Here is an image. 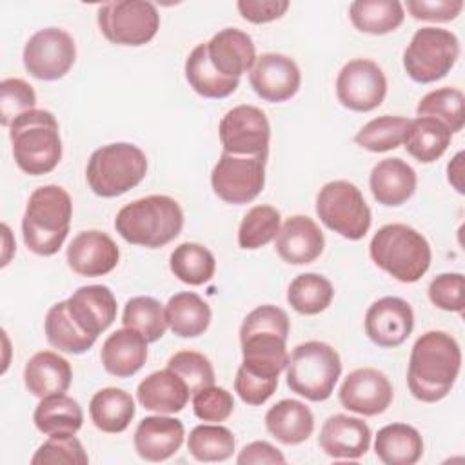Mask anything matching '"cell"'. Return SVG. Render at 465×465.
I'll list each match as a JSON object with an SVG mask.
<instances>
[{
  "label": "cell",
  "instance_id": "1",
  "mask_svg": "<svg viewBox=\"0 0 465 465\" xmlns=\"http://www.w3.org/2000/svg\"><path fill=\"white\" fill-rule=\"evenodd\" d=\"M460 369L461 349L456 338L445 331H427L411 349L407 387L416 400L436 403L452 391Z\"/></svg>",
  "mask_w": 465,
  "mask_h": 465
},
{
  "label": "cell",
  "instance_id": "2",
  "mask_svg": "<svg viewBox=\"0 0 465 465\" xmlns=\"http://www.w3.org/2000/svg\"><path fill=\"white\" fill-rule=\"evenodd\" d=\"M289 327L283 309L271 303L252 309L240 327V367L263 378H278L289 363Z\"/></svg>",
  "mask_w": 465,
  "mask_h": 465
},
{
  "label": "cell",
  "instance_id": "3",
  "mask_svg": "<svg viewBox=\"0 0 465 465\" xmlns=\"http://www.w3.org/2000/svg\"><path fill=\"white\" fill-rule=\"evenodd\" d=\"M183 227L180 203L165 194H151L124 205L114 218L116 232L133 245L158 249L173 242Z\"/></svg>",
  "mask_w": 465,
  "mask_h": 465
},
{
  "label": "cell",
  "instance_id": "4",
  "mask_svg": "<svg viewBox=\"0 0 465 465\" xmlns=\"http://www.w3.org/2000/svg\"><path fill=\"white\" fill-rule=\"evenodd\" d=\"M73 216L69 193L54 183L35 189L22 218L25 247L38 256H53L67 238Z\"/></svg>",
  "mask_w": 465,
  "mask_h": 465
},
{
  "label": "cell",
  "instance_id": "5",
  "mask_svg": "<svg viewBox=\"0 0 465 465\" xmlns=\"http://www.w3.org/2000/svg\"><path fill=\"white\" fill-rule=\"evenodd\" d=\"M13 158L31 176L51 173L62 160L60 127L51 111L31 109L9 125Z\"/></svg>",
  "mask_w": 465,
  "mask_h": 465
},
{
  "label": "cell",
  "instance_id": "6",
  "mask_svg": "<svg viewBox=\"0 0 465 465\" xmlns=\"http://www.w3.org/2000/svg\"><path fill=\"white\" fill-rule=\"evenodd\" d=\"M369 254L381 271L401 283L418 282L432 260L427 238L407 223L380 227L369 243Z\"/></svg>",
  "mask_w": 465,
  "mask_h": 465
},
{
  "label": "cell",
  "instance_id": "7",
  "mask_svg": "<svg viewBox=\"0 0 465 465\" xmlns=\"http://www.w3.org/2000/svg\"><path fill=\"white\" fill-rule=\"evenodd\" d=\"M147 174L145 153L127 142L107 143L93 151L85 167L89 189L102 198H116L136 187Z\"/></svg>",
  "mask_w": 465,
  "mask_h": 465
},
{
  "label": "cell",
  "instance_id": "8",
  "mask_svg": "<svg viewBox=\"0 0 465 465\" xmlns=\"http://www.w3.org/2000/svg\"><path fill=\"white\" fill-rule=\"evenodd\" d=\"M287 387L309 401H325L341 374L338 351L318 340L296 345L285 367Z\"/></svg>",
  "mask_w": 465,
  "mask_h": 465
},
{
  "label": "cell",
  "instance_id": "9",
  "mask_svg": "<svg viewBox=\"0 0 465 465\" xmlns=\"http://www.w3.org/2000/svg\"><path fill=\"white\" fill-rule=\"evenodd\" d=\"M460 56L458 36L441 27L418 29L403 51V69L411 80L430 84L447 76Z\"/></svg>",
  "mask_w": 465,
  "mask_h": 465
},
{
  "label": "cell",
  "instance_id": "10",
  "mask_svg": "<svg viewBox=\"0 0 465 465\" xmlns=\"http://www.w3.org/2000/svg\"><path fill=\"white\" fill-rule=\"evenodd\" d=\"M316 214L325 227L347 240H361L372 222L361 191L347 180L327 182L318 191Z\"/></svg>",
  "mask_w": 465,
  "mask_h": 465
},
{
  "label": "cell",
  "instance_id": "11",
  "mask_svg": "<svg viewBox=\"0 0 465 465\" xmlns=\"http://www.w3.org/2000/svg\"><path fill=\"white\" fill-rule=\"evenodd\" d=\"M100 33L116 45H145L160 29V15L154 4L145 0H111L98 7Z\"/></svg>",
  "mask_w": 465,
  "mask_h": 465
},
{
  "label": "cell",
  "instance_id": "12",
  "mask_svg": "<svg viewBox=\"0 0 465 465\" xmlns=\"http://www.w3.org/2000/svg\"><path fill=\"white\" fill-rule=\"evenodd\" d=\"M265 162L267 156H242L222 151L211 173L214 194L232 205L252 202L265 185Z\"/></svg>",
  "mask_w": 465,
  "mask_h": 465
},
{
  "label": "cell",
  "instance_id": "13",
  "mask_svg": "<svg viewBox=\"0 0 465 465\" xmlns=\"http://www.w3.org/2000/svg\"><path fill=\"white\" fill-rule=\"evenodd\" d=\"M22 60L31 76L45 82L58 80L71 71L76 60V44L67 31L44 27L25 42Z\"/></svg>",
  "mask_w": 465,
  "mask_h": 465
},
{
  "label": "cell",
  "instance_id": "14",
  "mask_svg": "<svg viewBox=\"0 0 465 465\" xmlns=\"http://www.w3.org/2000/svg\"><path fill=\"white\" fill-rule=\"evenodd\" d=\"M220 143L225 153L242 156H267L271 125L265 113L256 105H236L229 109L218 125Z\"/></svg>",
  "mask_w": 465,
  "mask_h": 465
},
{
  "label": "cell",
  "instance_id": "15",
  "mask_svg": "<svg viewBox=\"0 0 465 465\" xmlns=\"http://www.w3.org/2000/svg\"><path fill=\"white\" fill-rule=\"evenodd\" d=\"M385 94L387 78L372 60H349L336 76V98L349 111L369 113L381 105Z\"/></svg>",
  "mask_w": 465,
  "mask_h": 465
},
{
  "label": "cell",
  "instance_id": "16",
  "mask_svg": "<svg viewBox=\"0 0 465 465\" xmlns=\"http://www.w3.org/2000/svg\"><path fill=\"white\" fill-rule=\"evenodd\" d=\"M394 389L389 378L372 367L354 369L345 376L338 391L340 403L356 414L376 416L389 409Z\"/></svg>",
  "mask_w": 465,
  "mask_h": 465
},
{
  "label": "cell",
  "instance_id": "17",
  "mask_svg": "<svg viewBox=\"0 0 465 465\" xmlns=\"http://www.w3.org/2000/svg\"><path fill=\"white\" fill-rule=\"evenodd\" d=\"M365 334L383 349L401 345L414 329V312L407 300L398 296H383L372 302L365 312Z\"/></svg>",
  "mask_w": 465,
  "mask_h": 465
},
{
  "label": "cell",
  "instance_id": "18",
  "mask_svg": "<svg viewBox=\"0 0 465 465\" xmlns=\"http://www.w3.org/2000/svg\"><path fill=\"white\" fill-rule=\"evenodd\" d=\"M252 91L265 102L280 104L291 100L302 84L298 64L282 53H263L256 56L249 71Z\"/></svg>",
  "mask_w": 465,
  "mask_h": 465
},
{
  "label": "cell",
  "instance_id": "19",
  "mask_svg": "<svg viewBox=\"0 0 465 465\" xmlns=\"http://www.w3.org/2000/svg\"><path fill=\"white\" fill-rule=\"evenodd\" d=\"M67 265L80 276L96 278L111 272L120 260V249L114 240L96 229L78 232L65 252Z\"/></svg>",
  "mask_w": 465,
  "mask_h": 465
},
{
  "label": "cell",
  "instance_id": "20",
  "mask_svg": "<svg viewBox=\"0 0 465 465\" xmlns=\"http://www.w3.org/2000/svg\"><path fill=\"white\" fill-rule=\"evenodd\" d=\"M369 425L349 414L329 416L320 430V449L334 460H358L365 456L371 447Z\"/></svg>",
  "mask_w": 465,
  "mask_h": 465
},
{
  "label": "cell",
  "instance_id": "21",
  "mask_svg": "<svg viewBox=\"0 0 465 465\" xmlns=\"http://www.w3.org/2000/svg\"><path fill=\"white\" fill-rule=\"evenodd\" d=\"M185 429L178 418L156 414L145 416L133 436L136 454L145 461H165L174 456L183 443Z\"/></svg>",
  "mask_w": 465,
  "mask_h": 465
},
{
  "label": "cell",
  "instance_id": "22",
  "mask_svg": "<svg viewBox=\"0 0 465 465\" xmlns=\"http://www.w3.org/2000/svg\"><path fill=\"white\" fill-rule=\"evenodd\" d=\"M278 256L291 265H305L320 258L325 247V238L318 223L303 214L291 216L280 227L274 238Z\"/></svg>",
  "mask_w": 465,
  "mask_h": 465
},
{
  "label": "cell",
  "instance_id": "23",
  "mask_svg": "<svg viewBox=\"0 0 465 465\" xmlns=\"http://www.w3.org/2000/svg\"><path fill=\"white\" fill-rule=\"evenodd\" d=\"M65 302L76 325L94 338L116 320V298L107 285H84Z\"/></svg>",
  "mask_w": 465,
  "mask_h": 465
},
{
  "label": "cell",
  "instance_id": "24",
  "mask_svg": "<svg viewBox=\"0 0 465 465\" xmlns=\"http://www.w3.org/2000/svg\"><path fill=\"white\" fill-rule=\"evenodd\" d=\"M205 47L211 65L225 78L240 80V76L251 71L256 62L252 38L236 27L218 31L205 42Z\"/></svg>",
  "mask_w": 465,
  "mask_h": 465
},
{
  "label": "cell",
  "instance_id": "25",
  "mask_svg": "<svg viewBox=\"0 0 465 465\" xmlns=\"http://www.w3.org/2000/svg\"><path fill=\"white\" fill-rule=\"evenodd\" d=\"M189 387L169 367L145 376L136 387V400L145 411L158 414H176L189 401Z\"/></svg>",
  "mask_w": 465,
  "mask_h": 465
},
{
  "label": "cell",
  "instance_id": "26",
  "mask_svg": "<svg viewBox=\"0 0 465 465\" xmlns=\"http://www.w3.org/2000/svg\"><path fill=\"white\" fill-rule=\"evenodd\" d=\"M416 171L401 158H385L378 162L369 176V187L374 200L385 207L403 205L416 191Z\"/></svg>",
  "mask_w": 465,
  "mask_h": 465
},
{
  "label": "cell",
  "instance_id": "27",
  "mask_svg": "<svg viewBox=\"0 0 465 465\" xmlns=\"http://www.w3.org/2000/svg\"><path fill=\"white\" fill-rule=\"evenodd\" d=\"M71 363L53 351H40L33 354L24 367L25 389L36 398L65 394L71 387Z\"/></svg>",
  "mask_w": 465,
  "mask_h": 465
},
{
  "label": "cell",
  "instance_id": "28",
  "mask_svg": "<svg viewBox=\"0 0 465 465\" xmlns=\"http://www.w3.org/2000/svg\"><path fill=\"white\" fill-rule=\"evenodd\" d=\"M147 340L133 329H118L102 345L100 360L104 369L116 378L136 374L147 360Z\"/></svg>",
  "mask_w": 465,
  "mask_h": 465
},
{
  "label": "cell",
  "instance_id": "29",
  "mask_svg": "<svg viewBox=\"0 0 465 465\" xmlns=\"http://www.w3.org/2000/svg\"><path fill=\"white\" fill-rule=\"evenodd\" d=\"M265 429L283 445H298L311 438L314 416L300 400H280L265 412Z\"/></svg>",
  "mask_w": 465,
  "mask_h": 465
},
{
  "label": "cell",
  "instance_id": "30",
  "mask_svg": "<svg viewBox=\"0 0 465 465\" xmlns=\"http://www.w3.org/2000/svg\"><path fill=\"white\" fill-rule=\"evenodd\" d=\"M374 452L385 465H414L423 456V438L412 425L389 423L378 430Z\"/></svg>",
  "mask_w": 465,
  "mask_h": 465
},
{
  "label": "cell",
  "instance_id": "31",
  "mask_svg": "<svg viewBox=\"0 0 465 465\" xmlns=\"http://www.w3.org/2000/svg\"><path fill=\"white\" fill-rule=\"evenodd\" d=\"M136 414L134 400L118 387H105L94 392L89 401V416L93 425L107 434L124 432Z\"/></svg>",
  "mask_w": 465,
  "mask_h": 465
},
{
  "label": "cell",
  "instance_id": "32",
  "mask_svg": "<svg viewBox=\"0 0 465 465\" xmlns=\"http://www.w3.org/2000/svg\"><path fill=\"white\" fill-rule=\"evenodd\" d=\"M211 318L213 312L207 302L191 291L176 292L165 305L167 327L180 338H196L203 334Z\"/></svg>",
  "mask_w": 465,
  "mask_h": 465
},
{
  "label": "cell",
  "instance_id": "33",
  "mask_svg": "<svg viewBox=\"0 0 465 465\" xmlns=\"http://www.w3.org/2000/svg\"><path fill=\"white\" fill-rule=\"evenodd\" d=\"M452 133L436 118L418 116L409 120L403 145L405 151L420 163H432L450 145Z\"/></svg>",
  "mask_w": 465,
  "mask_h": 465
},
{
  "label": "cell",
  "instance_id": "34",
  "mask_svg": "<svg viewBox=\"0 0 465 465\" xmlns=\"http://www.w3.org/2000/svg\"><path fill=\"white\" fill-rule=\"evenodd\" d=\"M36 429L45 436L76 434L84 423L80 403L67 394L42 398L33 412Z\"/></svg>",
  "mask_w": 465,
  "mask_h": 465
},
{
  "label": "cell",
  "instance_id": "35",
  "mask_svg": "<svg viewBox=\"0 0 465 465\" xmlns=\"http://www.w3.org/2000/svg\"><path fill=\"white\" fill-rule=\"evenodd\" d=\"M183 71L193 91L203 98H227L240 85V80L225 78L211 65L205 44H198L189 53Z\"/></svg>",
  "mask_w": 465,
  "mask_h": 465
},
{
  "label": "cell",
  "instance_id": "36",
  "mask_svg": "<svg viewBox=\"0 0 465 465\" xmlns=\"http://www.w3.org/2000/svg\"><path fill=\"white\" fill-rule=\"evenodd\" d=\"M349 18L361 33L387 35L403 24L405 9L398 0H354L349 5Z\"/></svg>",
  "mask_w": 465,
  "mask_h": 465
},
{
  "label": "cell",
  "instance_id": "37",
  "mask_svg": "<svg viewBox=\"0 0 465 465\" xmlns=\"http://www.w3.org/2000/svg\"><path fill=\"white\" fill-rule=\"evenodd\" d=\"M44 332L49 345L67 354H82L89 351L96 341L94 336L84 332L71 318L65 300L54 303L47 311L44 320Z\"/></svg>",
  "mask_w": 465,
  "mask_h": 465
},
{
  "label": "cell",
  "instance_id": "38",
  "mask_svg": "<svg viewBox=\"0 0 465 465\" xmlns=\"http://www.w3.org/2000/svg\"><path fill=\"white\" fill-rule=\"evenodd\" d=\"M169 269L180 282L198 287L214 276L216 260L214 254L202 243L183 242L171 252Z\"/></svg>",
  "mask_w": 465,
  "mask_h": 465
},
{
  "label": "cell",
  "instance_id": "39",
  "mask_svg": "<svg viewBox=\"0 0 465 465\" xmlns=\"http://www.w3.org/2000/svg\"><path fill=\"white\" fill-rule=\"evenodd\" d=\"M334 298L332 283L318 272L298 274L287 289L289 305L305 316H314L323 312Z\"/></svg>",
  "mask_w": 465,
  "mask_h": 465
},
{
  "label": "cell",
  "instance_id": "40",
  "mask_svg": "<svg viewBox=\"0 0 465 465\" xmlns=\"http://www.w3.org/2000/svg\"><path fill=\"white\" fill-rule=\"evenodd\" d=\"M463 104H465V96L460 89L440 87L427 93L418 102L416 114L440 120L454 134V133H460L465 125Z\"/></svg>",
  "mask_w": 465,
  "mask_h": 465
},
{
  "label": "cell",
  "instance_id": "41",
  "mask_svg": "<svg viewBox=\"0 0 465 465\" xmlns=\"http://www.w3.org/2000/svg\"><path fill=\"white\" fill-rule=\"evenodd\" d=\"M122 323L124 327L140 332L149 343H153L165 334V309L153 296H134L127 300L124 307Z\"/></svg>",
  "mask_w": 465,
  "mask_h": 465
},
{
  "label": "cell",
  "instance_id": "42",
  "mask_svg": "<svg viewBox=\"0 0 465 465\" xmlns=\"http://www.w3.org/2000/svg\"><path fill=\"white\" fill-rule=\"evenodd\" d=\"M236 440L223 425H196L187 438L189 454L205 463L225 461L234 452Z\"/></svg>",
  "mask_w": 465,
  "mask_h": 465
},
{
  "label": "cell",
  "instance_id": "43",
  "mask_svg": "<svg viewBox=\"0 0 465 465\" xmlns=\"http://www.w3.org/2000/svg\"><path fill=\"white\" fill-rule=\"evenodd\" d=\"M282 227V214L272 205L251 207L238 227V245L254 251L272 242Z\"/></svg>",
  "mask_w": 465,
  "mask_h": 465
},
{
  "label": "cell",
  "instance_id": "44",
  "mask_svg": "<svg viewBox=\"0 0 465 465\" xmlns=\"http://www.w3.org/2000/svg\"><path fill=\"white\" fill-rule=\"evenodd\" d=\"M409 120L383 114L367 122L354 136V142L371 153H387L403 143Z\"/></svg>",
  "mask_w": 465,
  "mask_h": 465
},
{
  "label": "cell",
  "instance_id": "45",
  "mask_svg": "<svg viewBox=\"0 0 465 465\" xmlns=\"http://www.w3.org/2000/svg\"><path fill=\"white\" fill-rule=\"evenodd\" d=\"M89 456L74 434L49 436L33 454L31 465H85Z\"/></svg>",
  "mask_w": 465,
  "mask_h": 465
},
{
  "label": "cell",
  "instance_id": "46",
  "mask_svg": "<svg viewBox=\"0 0 465 465\" xmlns=\"http://www.w3.org/2000/svg\"><path fill=\"white\" fill-rule=\"evenodd\" d=\"M167 367L174 371L194 394L203 387L214 385V369L209 358L198 351H178L167 360Z\"/></svg>",
  "mask_w": 465,
  "mask_h": 465
},
{
  "label": "cell",
  "instance_id": "47",
  "mask_svg": "<svg viewBox=\"0 0 465 465\" xmlns=\"http://www.w3.org/2000/svg\"><path fill=\"white\" fill-rule=\"evenodd\" d=\"M36 93L22 78H5L0 82V124L9 127L24 113L36 109Z\"/></svg>",
  "mask_w": 465,
  "mask_h": 465
},
{
  "label": "cell",
  "instance_id": "48",
  "mask_svg": "<svg viewBox=\"0 0 465 465\" xmlns=\"http://www.w3.org/2000/svg\"><path fill=\"white\" fill-rule=\"evenodd\" d=\"M193 411L202 421L220 423L232 414L234 398L227 389L209 385L193 394Z\"/></svg>",
  "mask_w": 465,
  "mask_h": 465
},
{
  "label": "cell",
  "instance_id": "49",
  "mask_svg": "<svg viewBox=\"0 0 465 465\" xmlns=\"http://www.w3.org/2000/svg\"><path fill=\"white\" fill-rule=\"evenodd\" d=\"M429 300L441 311L463 314L465 307V280L461 272L438 274L427 289Z\"/></svg>",
  "mask_w": 465,
  "mask_h": 465
},
{
  "label": "cell",
  "instance_id": "50",
  "mask_svg": "<svg viewBox=\"0 0 465 465\" xmlns=\"http://www.w3.org/2000/svg\"><path fill=\"white\" fill-rule=\"evenodd\" d=\"M278 378H263L238 367L234 378V391L247 405H263L276 391Z\"/></svg>",
  "mask_w": 465,
  "mask_h": 465
},
{
  "label": "cell",
  "instance_id": "51",
  "mask_svg": "<svg viewBox=\"0 0 465 465\" xmlns=\"http://www.w3.org/2000/svg\"><path fill=\"white\" fill-rule=\"evenodd\" d=\"M463 9V0H407V11L414 20L450 22Z\"/></svg>",
  "mask_w": 465,
  "mask_h": 465
},
{
  "label": "cell",
  "instance_id": "52",
  "mask_svg": "<svg viewBox=\"0 0 465 465\" xmlns=\"http://www.w3.org/2000/svg\"><path fill=\"white\" fill-rule=\"evenodd\" d=\"M236 7L243 20L251 24H269L278 20L289 9L287 0H238Z\"/></svg>",
  "mask_w": 465,
  "mask_h": 465
},
{
  "label": "cell",
  "instance_id": "53",
  "mask_svg": "<svg viewBox=\"0 0 465 465\" xmlns=\"http://www.w3.org/2000/svg\"><path fill=\"white\" fill-rule=\"evenodd\" d=\"M238 465H258V463H285V456L269 441H251L236 456Z\"/></svg>",
  "mask_w": 465,
  "mask_h": 465
},
{
  "label": "cell",
  "instance_id": "54",
  "mask_svg": "<svg viewBox=\"0 0 465 465\" xmlns=\"http://www.w3.org/2000/svg\"><path fill=\"white\" fill-rule=\"evenodd\" d=\"M463 158L465 153L460 151L447 165V180L460 194H463Z\"/></svg>",
  "mask_w": 465,
  "mask_h": 465
},
{
  "label": "cell",
  "instance_id": "55",
  "mask_svg": "<svg viewBox=\"0 0 465 465\" xmlns=\"http://www.w3.org/2000/svg\"><path fill=\"white\" fill-rule=\"evenodd\" d=\"M2 231H4V258H2V267L4 265H7L9 263V252L7 251H15V243L11 245L7 240H9V236H11V231H9V227L5 225V223H2Z\"/></svg>",
  "mask_w": 465,
  "mask_h": 465
}]
</instances>
